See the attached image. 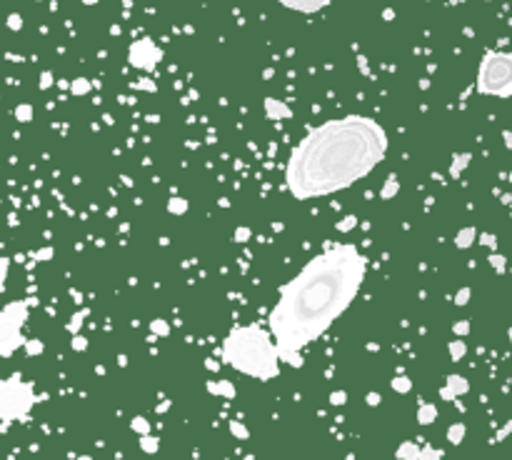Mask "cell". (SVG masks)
Instances as JSON below:
<instances>
[{
  "label": "cell",
  "instance_id": "6da1fadb",
  "mask_svg": "<svg viewBox=\"0 0 512 460\" xmlns=\"http://www.w3.org/2000/svg\"><path fill=\"white\" fill-rule=\"evenodd\" d=\"M367 275V258L355 243H335L310 258L277 290L268 315L280 363L300 370L302 350L320 340L355 303Z\"/></svg>",
  "mask_w": 512,
  "mask_h": 460
},
{
  "label": "cell",
  "instance_id": "7a4b0ae2",
  "mask_svg": "<svg viewBox=\"0 0 512 460\" xmlns=\"http://www.w3.org/2000/svg\"><path fill=\"white\" fill-rule=\"evenodd\" d=\"M390 148L388 130L370 115H342L315 125L290 150L285 190L295 200L328 198L367 178Z\"/></svg>",
  "mask_w": 512,
  "mask_h": 460
},
{
  "label": "cell",
  "instance_id": "3957f363",
  "mask_svg": "<svg viewBox=\"0 0 512 460\" xmlns=\"http://www.w3.org/2000/svg\"><path fill=\"white\" fill-rule=\"evenodd\" d=\"M220 353L230 368H235L247 378H255L260 383H268L280 375V358H277L270 330H265L255 323L235 325L222 338Z\"/></svg>",
  "mask_w": 512,
  "mask_h": 460
},
{
  "label": "cell",
  "instance_id": "277c9868",
  "mask_svg": "<svg viewBox=\"0 0 512 460\" xmlns=\"http://www.w3.org/2000/svg\"><path fill=\"white\" fill-rule=\"evenodd\" d=\"M475 90L487 98H512V53L487 50L482 55Z\"/></svg>",
  "mask_w": 512,
  "mask_h": 460
},
{
  "label": "cell",
  "instance_id": "5b68a950",
  "mask_svg": "<svg viewBox=\"0 0 512 460\" xmlns=\"http://www.w3.org/2000/svg\"><path fill=\"white\" fill-rule=\"evenodd\" d=\"M33 405H35L33 383H25L20 375L0 380V420H5V423L23 420V418H28Z\"/></svg>",
  "mask_w": 512,
  "mask_h": 460
},
{
  "label": "cell",
  "instance_id": "8992f818",
  "mask_svg": "<svg viewBox=\"0 0 512 460\" xmlns=\"http://www.w3.org/2000/svg\"><path fill=\"white\" fill-rule=\"evenodd\" d=\"M28 305L25 300H15L0 313V355H13V350L25 343L20 328L28 318Z\"/></svg>",
  "mask_w": 512,
  "mask_h": 460
},
{
  "label": "cell",
  "instance_id": "52a82bcc",
  "mask_svg": "<svg viewBox=\"0 0 512 460\" xmlns=\"http://www.w3.org/2000/svg\"><path fill=\"white\" fill-rule=\"evenodd\" d=\"M163 58H165V50L152 38H140L130 43L127 48V63L135 70H155V65H160Z\"/></svg>",
  "mask_w": 512,
  "mask_h": 460
},
{
  "label": "cell",
  "instance_id": "ba28073f",
  "mask_svg": "<svg viewBox=\"0 0 512 460\" xmlns=\"http://www.w3.org/2000/svg\"><path fill=\"white\" fill-rule=\"evenodd\" d=\"M470 393V380L465 375H457V373H450L445 378V385L440 388V398L445 403H452L455 398H462Z\"/></svg>",
  "mask_w": 512,
  "mask_h": 460
},
{
  "label": "cell",
  "instance_id": "9c48e42d",
  "mask_svg": "<svg viewBox=\"0 0 512 460\" xmlns=\"http://www.w3.org/2000/svg\"><path fill=\"white\" fill-rule=\"evenodd\" d=\"M282 8L287 10H295V13H302V15H315L320 10H325L332 0H277Z\"/></svg>",
  "mask_w": 512,
  "mask_h": 460
},
{
  "label": "cell",
  "instance_id": "30bf717a",
  "mask_svg": "<svg viewBox=\"0 0 512 460\" xmlns=\"http://www.w3.org/2000/svg\"><path fill=\"white\" fill-rule=\"evenodd\" d=\"M263 108H265V115H268L270 120H290V118H293L290 105L282 103V100H277V98H270V95L263 100Z\"/></svg>",
  "mask_w": 512,
  "mask_h": 460
},
{
  "label": "cell",
  "instance_id": "8fae6325",
  "mask_svg": "<svg viewBox=\"0 0 512 460\" xmlns=\"http://www.w3.org/2000/svg\"><path fill=\"white\" fill-rule=\"evenodd\" d=\"M205 388H208L210 395H217V398H225V400H233L238 395V390H235V385L230 380H208Z\"/></svg>",
  "mask_w": 512,
  "mask_h": 460
},
{
  "label": "cell",
  "instance_id": "7c38bea8",
  "mask_svg": "<svg viewBox=\"0 0 512 460\" xmlns=\"http://www.w3.org/2000/svg\"><path fill=\"white\" fill-rule=\"evenodd\" d=\"M470 160H472V153H455L452 155V163H450V170H447V175H450L452 180H460V175L465 173V168L470 165Z\"/></svg>",
  "mask_w": 512,
  "mask_h": 460
},
{
  "label": "cell",
  "instance_id": "4fadbf2b",
  "mask_svg": "<svg viewBox=\"0 0 512 460\" xmlns=\"http://www.w3.org/2000/svg\"><path fill=\"white\" fill-rule=\"evenodd\" d=\"M397 460H420V445L415 440H402L395 450Z\"/></svg>",
  "mask_w": 512,
  "mask_h": 460
},
{
  "label": "cell",
  "instance_id": "5bb4252c",
  "mask_svg": "<svg viewBox=\"0 0 512 460\" xmlns=\"http://www.w3.org/2000/svg\"><path fill=\"white\" fill-rule=\"evenodd\" d=\"M475 240H477V228L467 225V228L457 230V235H455V248H460V250H467V248L475 246Z\"/></svg>",
  "mask_w": 512,
  "mask_h": 460
},
{
  "label": "cell",
  "instance_id": "9a60e30c",
  "mask_svg": "<svg viewBox=\"0 0 512 460\" xmlns=\"http://www.w3.org/2000/svg\"><path fill=\"white\" fill-rule=\"evenodd\" d=\"M418 423L420 425H430V423H435L437 420V408L432 405V403H420V408H418Z\"/></svg>",
  "mask_w": 512,
  "mask_h": 460
},
{
  "label": "cell",
  "instance_id": "2e32d148",
  "mask_svg": "<svg viewBox=\"0 0 512 460\" xmlns=\"http://www.w3.org/2000/svg\"><path fill=\"white\" fill-rule=\"evenodd\" d=\"M397 193H400V180H397V175H395V173H390V175H388V180L382 183L380 198H382V200H392Z\"/></svg>",
  "mask_w": 512,
  "mask_h": 460
},
{
  "label": "cell",
  "instance_id": "e0dca14e",
  "mask_svg": "<svg viewBox=\"0 0 512 460\" xmlns=\"http://www.w3.org/2000/svg\"><path fill=\"white\" fill-rule=\"evenodd\" d=\"M447 350H450V360H452V363H460V360L467 355V345H465V340H462V338L452 340L450 345H447Z\"/></svg>",
  "mask_w": 512,
  "mask_h": 460
},
{
  "label": "cell",
  "instance_id": "ac0fdd59",
  "mask_svg": "<svg viewBox=\"0 0 512 460\" xmlns=\"http://www.w3.org/2000/svg\"><path fill=\"white\" fill-rule=\"evenodd\" d=\"M88 308H83V310H78L73 318H70V323H68V333L70 335H75V333H80L83 330V323H85V318H88Z\"/></svg>",
  "mask_w": 512,
  "mask_h": 460
},
{
  "label": "cell",
  "instance_id": "d6986e66",
  "mask_svg": "<svg viewBox=\"0 0 512 460\" xmlns=\"http://www.w3.org/2000/svg\"><path fill=\"white\" fill-rule=\"evenodd\" d=\"M390 385H392V390L400 393V395H407V393L412 390V380H410L407 375H395L390 380Z\"/></svg>",
  "mask_w": 512,
  "mask_h": 460
},
{
  "label": "cell",
  "instance_id": "ffe728a7",
  "mask_svg": "<svg viewBox=\"0 0 512 460\" xmlns=\"http://www.w3.org/2000/svg\"><path fill=\"white\" fill-rule=\"evenodd\" d=\"M487 263L495 268V273H497V275H502V273L507 270V258H505L502 253H497V250H492V253L487 255Z\"/></svg>",
  "mask_w": 512,
  "mask_h": 460
},
{
  "label": "cell",
  "instance_id": "44dd1931",
  "mask_svg": "<svg viewBox=\"0 0 512 460\" xmlns=\"http://www.w3.org/2000/svg\"><path fill=\"white\" fill-rule=\"evenodd\" d=\"M140 450H143V453H148V455L157 453V450H160V440H157L155 435H150V433L140 435Z\"/></svg>",
  "mask_w": 512,
  "mask_h": 460
},
{
  "label": "cell",
  "instance_id": "7402d4cb",
  "mask_svg": "<svg viewBox=\"0 0 512 460\" xmlns=\"http://www.w3.org/2000/svg\"><path fill=\"white\" fill-rule=\"evenodd\" d=\"M465 433H467L465 423H455V425H450V428H447V443L460 445V443L465 440Z\"/></svg>",
  "mask_w": 512,
  "mask_h": 460
},
{
  "label": "cell",
  "instance_id": "603a6c76",
  "mask_svg": "<svg viewBox=\"0 0 512 460\" xmlns=\"http://www.w3.org/2000/svg\"><path fill=\"white\" fill-rule=\"evenodd\" d=\"M90 88H92V85H90V80H88V78H75V80L70 83V93H73V95H78V98L88 95V93H90Z\"/></svg>",
  "mask_w": 512,
  "mask_h": 460
},
{
  "label": "cell",
  "instance_id": "cb8c5ba5",
  "mask_svg": "<svg viewBox=\"0 0 512 460\" xmlns=\"http://www.w3.org/2000/svg\"><path fill=\"white\" fill-rule=\"evenodd\" d=\"M168 213L185 215L187 213V200H185V198H170V200H168Z\"/></svg>",
  "mask_w": 512,
  "mask_h": 460
},
{
  "label": "cell",
  "instance_id": "d4e9b609",
  "mask_svg": "<svg viewBox=\"0 0 512 460\" xmlns=\"http://www.w3.org/2000/svg\"><path fill=\"white\" fill-rule=\"evenodd\" d=\"M130 428L135 430L138 435H145V433H150V420L143 418V415H135V418L130 420Z\"/></svg>",
  "mask_w": 512,
  "mask_h": 460
},
{
  "label": "cell",
  "instance_id": "484cf974",
  "mask_svg": "<svg viewBox=\"0 0 512 460\" xmlns=\"http://www.w3.org/2000/svg\"><path fill=\"white\" fill-rule=\"evenodd\" d=\"M150 330L157 338H168L170 335V323H168V320H160V318H157V320H150Z\"/></svg>",
  "mask_w": 512,
  "mask_h": 460
},
{
  "label": "cell",
  "instance_id": "4316f807",
  "mask_svg": "<svg viewBox=\"0 0 512 460\" xmlns=\"http://www.w3.org/2000/svg\"><path fill=\"white\" fill-rule=\"evenodd\" d=\"M355 225H358V215H345V218L335 225V230H340V233H350V230H355Z\"/></svg>",
  "mask_w": 512,
  "mask_h": 460
},
{
  "label": "cell",
  "instance_id": "83f0119b",
  "mask_svg": "<svg viewBox=\"0 0 512 460\" xmlns=\"http://www.w3.org/2000/svg\"><path fill=\"white\" fill-rule=\"evenodd\" d=\"M133 90H145V93H155L157 90V83L150 80V78H140V80H135L133 85H130Z\"/></svg>",
  "mask_w": 512,
  "mask_h": 460
},
{
  "label": "cell",
  "instance_id": "f1b7e54d",
  "mask_svg": "<svg viewBox=\"0 0 512 460\" xmlns=\"http://www.w3.org/2000/svg\"><path fill=\"white\" fill-rule=\"evenodd\" d=\"M230 433L238 438V440H247L250 438V433H247V428L242 425V423H238V420H230Z\"/></svg>",
  "mask_w": 512,
  "mask_h": 460
},
{
  "label": "cell",
  "instance_id": "f546056e",
  "mask_svg": "<svg viewBox=\"0 0 512 460\" xmlns=\"http://www.w3.org/2000/svg\"><path fill=\"white\" fill-rule=\"evenodd\" d=\"M70 348H73L75 353H83V350L88 348V338L80 335V333H75V335H73V340H70Z\"/></svg>",
  "mask_w": 512,
  "mask_h": 460
},
{
  "label": "cell",
  "instance_id": "4dcf8cb0",
  "mask_svg": "<svg viewBox=\"0 0 512 460\" xmlns=\"http://www.w3.org/2000/svg\"><path fill=\"white\" fill-rule=\"evenodd\" d=\"M470 295H472V290L470 288H460L457 293H455V305H467L470 303Z\"/></svg>",
  "mask_w": 512,
  "mask_h": 460
},
{
  "label": "cell",
  "instance_id": "1f68e13d",
  "mask_svg": "<svg viewBox=\"0 0 512 460\" xmlns=\"http://www.w3.org/2000/svg\"><path fill=\"white\" fill-rule=\"evenodd\" d=\"M445 453L442 450H437V448H420V460H437V458H442Z\"/></svg>",
  "mask_w": 512,
  "mask_h": 460
},
{
  "label": "cell",
  "instance_id": "d6a6232c",
  "mask_svg": "<svg viewBox=\"0 0 512 460\" xmlns=\"http://www.w3.org/2000/svg\"><path fill=\"white\" fill-rule=\"evenodd\" d=\"M452 333L457 338H465L467 333H470V320H457L455 325H452Z\"/></svg>",
  "mask_w": 512,
  "mask_h": 460
},
{
  "label": "cell",
  "instance_id": "836d02e7",
  "mask_svg": "<svg viewBox=\"0 0 512 460\" xmlns=\"http://www.w3.org/2000/svg\"><path fill=\"white\" fill-rule=\"evenodd\" d=\"M477 238H480V246H487L490 250H497V235H492V233H480Z\"/></svg>",
  "mask_w": 512,
  "mask_h": 460
},
{
  "label": "cell",
  "instance_id": "e575fe53",
  "mask_svg": "<svg viewBox=\"0 0 512 460\" xmlns=\"http://www.w3.org/2000/svg\"><path fill=\"white\" fill-rule=\"evenodd\" d=\"M15 118H18V120H23V123H28V120L33 118V108H30V105H18Z\"/></svg>",
  "mask_w": 512,
  "mask_h": 460
},
{
  "label": "cell",
  "instance_id": "d590c367",
  "mask_svg": "<svg viewBox=\"0 0 512 460\" xmlns=\"http://www.w3.org/2000/svg\"><path fill=\"white\" fill-rule=\"evenodd\" d=\"M250 235H252V233H250V228H245V225H242V228H238V230H235L233 240H235V243H247V240H250Z\"/></svg>",
  "mask_w": 512,
  "mask_h": 460
},
{
  "label": "cell",
  "instance_id": "8d00e7d4",
  "mask_svg": "<svg viewBox=\"0 0 512 460\" xmlns=\"http://www.w3.org/2000/svg\"><path fill=\"white\" fill-rule=\"evenodd\" d=\"M28 355H40L43 353V340H25Z\"/></svg>",
  "mask_w": 512,
  "mask_h": 460
},
{
  "label": "cell",
  "instance_id": "74e56055",
  "mask_svg": "<svg viewBox=\"0 0 512 460\" xmlns=\"http://www.w3.org/2000/svg\"><path fill=\"white\" fill-rule=\"evenodd\" d=\"M347 403V393L345 390H332L330 393V405H345Z\"/></svg>",
  "mask_w": 512,
  "mask_h": 460
},
{
  "label": "cell",
  "instance_id": "f35d334b",
  "mask_svg": "<svg viewBox=\"0 0 512 460\" xmlns=\"http://www.w3.org/2000/svg\"><path fill=\"white\" fill-rule=\"evenodd\" d=\"M53 255H55V250H53V248H43V250L33 253V258H35V260H50Z\"/></svg>",
  "mask_w": 512,
  "mask_h": 460
},
{
  "label": "cell",
  "instance_id": "ab89813d",
  "mask_svg": "<svg viewBox=\"0 0 512 460\" xmlns=\"http://www.w3.org/2000/svg\"><path fill=\"white\" fill-rule=\"evenodd\" d=\"M510 433H512V420H507V423H505V425H502V428L497 430V435H495V440H497V443H500V440H505V438H507V435H510Z\"/></svg>",
  "mask_w": 512,
  "mask_h": 460
},
{
  "label": "cell",
  "instance_id": "60d3db41",
  "mask_svg": "<svg viewBox=\"0 0 512 460\" xmlns=\"http://www.w3.org/2000/svg\"><path fill=\"white\" fill-rule=\"evenodd\" d=\"M365 403L375 408V405H380V403H382V395H380V393H367V395H365Z\"/></svg>",
  "mask_w": 512,
  "mask_h": 460
},
{
  "label": "cell",
  "instance_id": "b9f144b4",
  "mask_svg": "<svg viewBox=\"0 0 512 460\" xmlns=\"http://www.w3.org/2000/svg\"><path fill=\"white\" fill-rule=\"evenodd\" d=\"M8 25H10L13 30H20V28H23V18H20V15H10V18H8Z\"/></svg>",
  "mask_w": 512,
  "mask_h": 460
},
{
  "label": "cell",
  "instance_id": "7bdbcfd3",
  "mask_svg": "<svg viewBox=\"0 0 512 460\" xmlns=\"http://www.w3.org/2000/svg\"><path fill=\"white\" fill-rule=\"evenodd\" d=\"M50 85H53V75L45 70V73H43V78H40V88H43V90H48Z\"/></svg>",
  "mask_w": 512,
  "mask_h": 460
},
{
  "label": "cell",
  "instance_id": "ee69618b",
  "mask_svg": "<svg viewBox=\"0 0 512 460\" xmlns=\"http://www.w3.org/2000/svg\"><path fill=\"white\" fill-rule=\"evenodd\" d=\"M355 60H358V68H360V73H365V75H367V73H370V70H367V58H365V55H358Z\"/></svg>",
  "mask_w": 512,
  "mask_h": 460
},
{
  "label": "cell",
  "instance_id": "f6af8a7d",
  "mask_svg": "<svg viewBox=\"0 0 512 460\" xmlns=\"http://www.w3.org/2000/svg\"><path fill=\"white\" fill-rule=\"evenodd\" d=\"M205 368L215 373V370H220V363H217V360H212V358H205Z\"/></svg>",
  "mask_w": 512,
  "mask_h": 460
},
{
  "label": "cell",
  "instance_id": "bcb514c9",
  "mask_svg": "<svg viewBox=\"0 0 512 460\" xmlns=\"http://www.w3.org/2000/svg\"><path fill=\"white\" fill-rule=\"evenodd\" d=\"M168 408H170V400H163V403L155 408V413H157V415H163V413H168Z\"/></svg>",
  "mask_w": 512,
  "mask_h": 460
},
{
  "label": "cell",
  "instance_id": "7dc6e473",
  "mask_svg": "<svg viewBox=\"0 0 512 460\" xmlns=\"http://www.w3.org/2000/svg\"><path fill=\"white\" fill-rule=\"evenodd\" d=\"M502 140H505V145L512 150V130H502Z\"/></svg>",
  "mask_w": 512,
  "mask_h": 460
},
{
  "label": "cell",
  "instance_id": "c3c4849f",
  "mask_svg": "<svg viewBox=\"0 0 512 460\" xmlns=\"http://www.w3.org/2000/svg\"><path fill=\"white\" fill-rule=\"evenodd\" d=\"M5 268H8V260L0 258V283H3V278H5Z\"/></svg>",
  "mask_w": 512,
  "mask_h": 460
},
{
  "label": "cell",
  "instance_id": "681fc988",
  "mask_svg": "<svg viewBox=\"0 0 512 460\" xmlns=\"http://www.w3.org/2000/svg\"><path fill=\"white\" fill-rule=\"evenodd\" d=\"M502 203H505V205H510V203H512V195H510V193H505V195H502Z\"/></svg>",
  "mask_w": 512,
  "mask_h": 460
},
{
  "label": "cell",
  "instance_id": "f907efd6",
  "mask_svg": "<svg viewBox=\"0 0 512 460\" xmlns=\"http://www.w3.org/2000/svg\"><path fill=\"white\" fill-rule=\"evenodd\" d=\"M85 5H92V3H100V0H83Z\"/></svg>",
  "mask_w": 512,
  "mask_h": 460
},
{
  "label": "cell",
  "instance_id": "816d5d0a",
  "mask_svg": "<svg viewBox=\"0 0 512 460\" xmlns=\"http://www.w3.org/2000/svg\"><path fill=\"white\" fill-rule=\"evenodd\" d=\"M507 338H510V345H512V328H510V330H507Z\"/></svg>",
  "mask_w": 512,
  "mask_h": 460
},
{
  "label": "cell",
  "instance_id": "f5cc1de1",
  "mask_svg": "<svg viewBox=\"0 0 512 460\" xmlns=\"http://www.w3.org/2000/svg\"><path fill=\"white\" fill-rule=\"evenodd\" d=\"M507 180H510V183H512V173H510V175H507Z\"/></svg>",
  "mask_w": 512,
  "mask_h": 460
},
{
  "label": "cell",
  "instance_id": "db71d44e",
  "mask_svg": "<svg viewBox=\"0 0 512 460\" xmlns=\"http://www.w3.org/2000/svg\"><path fill=\"white\" fill-rule=\"evenodd\" d=\"M510 205H512V203H510Z\"/></svg>",
  "mask_w": 512,
  "mask_h": 460
}]
</instances>
